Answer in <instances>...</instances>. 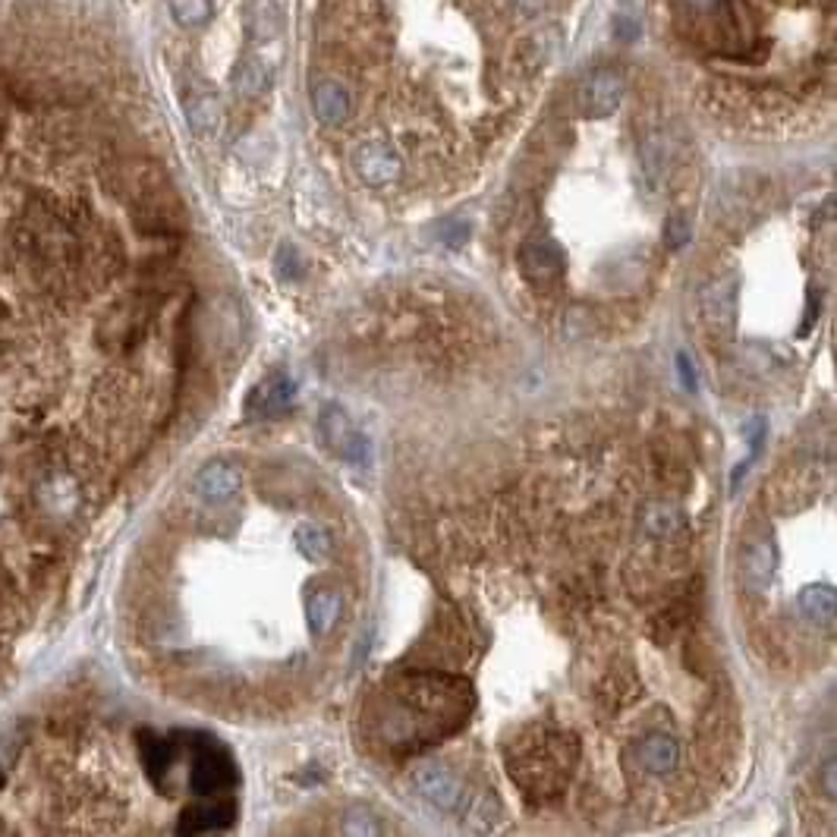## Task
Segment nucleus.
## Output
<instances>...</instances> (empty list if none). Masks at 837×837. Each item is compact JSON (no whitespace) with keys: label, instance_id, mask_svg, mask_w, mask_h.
<instances>
[{"label":"nucleus","instance_id":"obj_1","mask_svg":"<svg viewBox=\"0 0 837 837\" xmlns=\"http://www.w3.org/2000/svg\"><path fill=\"white\" fill-rule=\"evenodd\" d=\"M473 693L463 677L451 674H410L391 693L387 730L400 724L387 740L391 746H418L454 734L466 722Z\"/></svg>","mask_w":837,"mask_h":837},{"label":"nucleus","instance_id":"obj_2","mask_svg":"<svg viewBox=\"0 0 837 837\" xmlns=\"http://www.w3.org/2000/svg\"><path fill=\"white\" fill-rule=\"evenodd\" d=\"M576 759H579V746L573 737L557 730H542L530 740L514 743V749L507 753V768L514 784H520L526 794L554 797L564 790Z\"/></svg>","mask_w":837,"mask_h":837},{"label":"nucleus","instance_id":"obj_3","mask_svg":"<svg viewBox=\"0 0 837 837\" xmlns=\"http://www.w3.org/2000/svg\"><path fill=\"white\" fill-rule=\"evenodd\" d=\"M186 749L192 753L190 762V790L195 797H224L236 784L240 772L228 749L214 737L205 734H186Z\"/></svg>","mask_w":837,"mask_h":837},{"label":"nucleus","instance_id":"obj_4","mask_svg":"<svg viewBox=\"0 0 837 837\" xmlns=\"http://www.w3.org/2000/svg\"><path fill=\"white\" fill-rule=\"evenodd\" d=\"M319 435H322L324 447H331L346 463L365 466L369 457H372L369 438L353 428V422H350V416L343 413L341 406H324L322 416H319Z\"/></svg>","mask_w":837,"mask_h":837},{"label":"nucleus","instance_id":"obj_5","mask_svg":"<svg viewBox=\"0 0 837 837\" xmlns=\"http://www.w3.org/2000/svg\"><path fill=\"white\" fill-rule=\"evenodd\" d=\"M236 818V799L233 797H199L183 809V816L177 821L180 835H211V831H224Z\"/></svg>","mask_w":837,"mask_h":837},{"label":"nucleus","instance_id":"obj_6","mask_svg":"<svg viewBox=\"0 0 837 837\" xmlns=\"http://www.w3.org/2000/svg\"><path fill=\"white\" fill-rule=\"evenodd\" d=\"M413 784H416L418 797L428 799L441 813H457L463 803V784L454 772H447L444 765H422L413 772Z\"/></svg>","mask_w":837,"mask_h":837},{"label":"nucleus","instance_id":"obj_7","mask_svg":"<svg viewBox=\"0 0 837 837\" xmlns=\"http://www.w3.org/2000/svg\"><path fill=\"white\" fill-rule=\"evenodd\" d=\"M520 271L533 286H552L564 274V252L554 240H530L520 249Z\"/></svg>","mask_w":837,"mask_h":837},{"label":"nucleus","instance_id":"obj_8","mask_svg":"<svg viewBox=\"0 0 837 837\" xmlns=\"http://www.w3.org/2000/svg\"><path fill=\"white\" fill-rule=\"evenodd\" d=\"M740 281L737 274L718 278L703 290V315L705 322L712 324V331H724L730 334L737 324V296H740Z\"/></svg>","mask_w":837,"mask_h":837},{"label":"nucleus","instance_id":"obj_9","mask_svg":"<svg viewBox=\"0 0 837 837\" xmlns=\"http://www.w3.org/2000/svg\"><path fill=\"white\" fill-rule=\"evenodd\" d=\"M240 485H243V476L230 463H209L192 478V492H195L199 501H205L209 507H221V504L233 501L236 492H240Z\"/></svg>","mask_w":837,"mask_h":837},{"label":"nucleus","instance_id":"obj_10","mask_svg":"<svg viewBox=\"0 0 837 837\" xmlns=\"http://www.w3.org/2000/svg\"><path fill=\"white\" fill-rule=\"evenodd\" d=\"M624 98V79L614 70H598L579 85V108L586 117H608Z\"/></svg>","mask_w":837,"mask_h":837},{"label":"nucleus","instance_id":"obj_11","mask_svg":"<svg viewBox=\"0 0 837 837\" xmlns=\"http://www.w3.org/2000/svg\"><path fill=\"white\" fill-rule=\"evenodd\" d=\"M353 164L369 186H387L403 173L400 154L387 142H365L353 158Z\"/></svg>","mask_w":837,"mask_h":837},{"label":"nucleus","instance_id":"obj_12","mask_svg":"<svg viewBox=\"0 0 837 837\" xmlns=\"http://www.w3.org/2000/svg\"><path fill=\"white\" fill-rule=\"evenodd\" d=\"M293 397H296L293 381L286 379L284 372H271V375L252 391L246 410L252 416H278V413L290 410Z\"/></svg>","mask_w":837,"mask_h":837},{"label":"nucleus","instance_id":"obj_13","mask_svg":"<svg viewBox=\"0 0 837 837\" xmlns=\"http://www.w3.org/2000/svg\"><path fill=\"white\" fill-rule=\"evenodd\" d=\"M312 111L324 127H341L353 114V98L346 92V85L334 82V79H322L312 89Z\"/></svg>","mask_w":837,"mask_h":837},{"label":"nucleus","instance_id":"obj_14","mask_svg":"<svg viewBox=\"0 0 837 837\" xmlns=\"http://www.w3.org/2000/svg\"><path fill=\"white\" fill-rule=\"evenodd\" d=\"M743 589L753 592V595H762L772 586V576H775V545L765 542V538H756L746 554H743Z\"/></svg>","mask_w":837,"mask_h":837},{"label":"nucleus","instance_id":"obj_15","mask_svg":"<svg viewBox=\"0 0 837 837\" xmlns=\"http://www.w3.org/2000/svg\"><path fill=\"white\" fill-rule=\"evenodd\" d=\"M139 759H142V768L149 772V778L161 787L164 778L171 775L173 765H177V743L168 740V737H158L152 730H142L139 734Z\"/></svg>","mask_w":837,"mask_h":837},{"label":"nucleus","instance_id":"obj_16","mask_svg":"<svg viewBox=\"0 0 837 837\" xmlns=\"http://www.w3.org/2000/svg\"><path fill=\"white\" fill-rule=\"evenodd\" d=\"M639 762L648 775H667L680 765V746L667 734H648L639 746Z\"/></svg>","mask_w":837,"mask_h":837},{"label":"nucleus","instance_id":"obj_17","mask_svg":"<svg viewBox=\"0 0 837 837\" xmlns=\"http://www.w3.org/2000/svg\"><path fill=\"white\" fill-rule=\"evenodd\" d=\"M797 605H799V614H803L809 624H816V627H821V629L835 627L837 598L831 586H806V589L799 592Z\"/></svg>","mask_w":837,"mask_h":837},{"label":"nucleus","instance_id":"obj_18","mask_svg":"<svg viewBox=\"0 0 837 837\" xmlns=\"http://www.w3.org/2000/svg\"><path fill=\"white\" fill-rule=\"evenodd\" d=\"M341 595L331 589L315 592L312 598H309V605H305V614H309V627L315 636H327L334 624H337V617H341Z\"/></svg>","mask_w":837,"mask_h":837},{"label":"nucleus","instance_id":"obj_19","mask_svg":"<svg viewBox=\"0 0 837 837\" xmlns=\"http://www.w3.org/2000/svg\"><path fill=\"white\" fill-rule=\"evenodd\" d=\"M186 120H190L192 133L195 135H211L218 127H221V104L218 98L202 92V95H192L190 104H186Z\"/></svg>","mask_w":837,"mask_h":837},{"label":"nucleus","instance_id":"obj_20","mask_svg":"<svg viewBox=\"0 0 837 837\" xmlns=\"http://www.w3.org/2000/svg\"><path fill=\"white\" fill-rule=\"evenodd\" d=\"M686 530L684 514L667 507V504H652L646 511V533L655 538H674Z\"/></svg>","mask_w":837,"mask_h":837},{"label":"nucleus","instance_id":"obj_21","mask_svg":"<svg viewBox=\"0 0 837 837\" xmlns=\"http://www.w3.org/2000/svg\"><path fill=\"white\" fill-rule=\"evenodd\" d=\"M296 548L309 561H324L331 554V535L324 533L322 526H312V523H303L296 530Z\"/></svg>","mask_w":837,"mask_h":837},{"label":"nucleus","instance_id":"obj_22","mask_svg":"<svg viewBox=\"0 0 837 837\" xmlns=\"http://www.w3.org/2000/svg\"><path fill=\"white\" fill-rule=\"evenodd\" d=\"M171 13L183 29H199L211 20L214 7L211 0H171Z\"/></svg>","mask_w":837,"mask_h":837},{"label":"nucleus","instance_id":"obj_23","mask_svg":"<svg viewBox=\"0 0 837 837\" xmlns=\"http://www.w3.org/2000/svg\"><path fill=\"white\" fill-rule=\"evenodd\" d=\"M265 89V70L259 63H246L240 73H236V92L243 95H259Z\"/></svg>","mask_w":837,"mask_h":837},{"label":"nucleus","instance_id":"obj_24","mask_svg":"<svg viewBox=\"0 0 837 837\" xmlns=\"http://www.w3.org/2000/svg\"><path fill=\"white\" fill-rule=\"evenodd\" d=\"M686 240H689V224H686L680 214H674V218H667L665 224V243L670 249H680L686 246Z\"/></svg>","mask_w":837,"mask_h":837},{"label":"nucleus","instance_id":"obj_25","mask_svg":"<svg viewBox=\"0 0 837 837\" xmlns=\"http://www.w3.org/2000/svg\"><path fill=\"white\" fill-rule=\"evenodd\" d=\"M680 3H684L686 10H693V13H715L727 0H680Z\"/></svg>","mask_w":837,"mask_h":837},{"label":"nucleus","instance_id":"obj_26","mask_svg":"<svg viewBox=\"0 0 837 837\" xmlns=\"http://www.w3.org/2000/svg\"><path fill=\"white\" fill-rule=\"evenodd\" d=\"M548 3H552V0H516V10H520L523 17H538Z\"/></svg>","mask_w":837,"mask_h":837},{"label":"nucleus","instance_id":"obj_27","mask_svg":"<svg viewBox=\"0 0 837 837\" xmlns=\"http://www.w3.org/2000/svg\"><path fill=\"white\" fill-rule=\"evenodd\" d=\"M677 369H680V379H684L686 387H689V391H696V372H693V365H689V360H686L684 353L677 356Z\"/></svg>","mask_w":837,"mask_h":837},{"label":"nucleus","instance_id":"obj_28","mask_svg":"<svg viewBox=\"0 0 837 837\" xmlns=\"http://www.w3.org/2000/svg\"><path fill=\"white\" fill-rule=\"evenodd\" d=\"M466 233H470V230L463 228V224H447V228H444V236H447L451 246H460V243L466 240Z\"/></svg>","mask_w":837,"mask_h":837},{"label":"nucleus","instance_id":"obj_29","mask_svg":"<svg viewBox=\"0 0 837 837\" xmlns=\"http://www.w3.org/2000/svg\"><path fill=\"white\" fill-rule=\"evenodd\" d=\"M837 794V787H835V759H828V765H825V797L831 799Z\"/></svg>","mask_w":837,"mask_h":837}]
</instances>
